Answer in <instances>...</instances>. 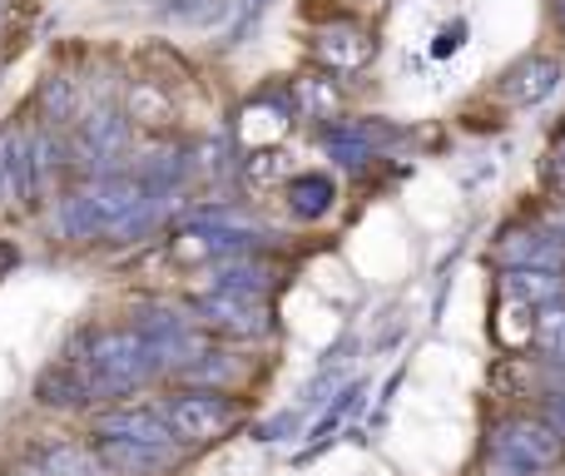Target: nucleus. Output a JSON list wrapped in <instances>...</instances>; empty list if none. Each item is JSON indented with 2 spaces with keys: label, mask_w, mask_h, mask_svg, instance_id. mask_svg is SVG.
<instances>
[{
  "label": "nucleus",
  "mask_w": 565,
  "mask_h": 476,
  "mask_svg": "<svg viewBox=\"0 0 565 476\" xmlns=\"http://www.w3.org/2000/svg\"><path fill=\"white\" fill-rule=\"evenodd\" d=\"M546 422L565 437V398H561V402H551V417H546Z\"/></svg>",
  "instance_id": "19"
},
{
  "label": "nucleus",
  "mask_w": 565,
  "mask_h": 476,
  "mask_svg": "<svg viewBox=\"0 0 565 476\" xmlns=\"http://www.w3.org/2000/svg\"><path fill=\"white\" fill-rule=\"evenodd\" d=\"M179 15H199V0H179Z\"/></svg>",
  "instance_id": "22"
},
{
  "label": "nucleus",
  "mask_w": 565,
  "mask_h": 476,
  "mask_svg": "<svg viewBox=\"0 0 565 476\" xmlns=\"http://www.w3.org/2000/svg\"><path fill=\"white\" fill-rule=\"evenodd\" d=\"M40 472L45 476H109V467L99 462V452L75 447V442H60V447L40 452Z\"/></svg>",
  "instance_id": "12"
},
{
  "label": "nucleus",
  "mask_w": 565,
  "mask_h": 476,
  "mask_svg": "<svg viewBox=\"0 0 565 476\" xmlns=\"http://www.w3.org/2000/svg\"><path fill=\"white\" fill-rule=\"evenodd\" d=\"M332 199H338V189H332L328 174H298L288 184V204L298 219H322L332 209Z\"/></svg>",
  "instance_id": "14"
},
{
  "label": "nucleus",
  "mask_w": 565,
  "mask_h": 476,
  "mask_svg": "<svg viewBox=\"0 0 565 476\" xmlns=\"http://www.w3.org/2000/svg\"><path fill=\"white\" fill-rule=\"evenodd\" d=\"M199 322L224 338H264L268 332V303L264 293H238V288H214L199 298Z\"/></svg>",
  "instance_id": "4"
},
{
  "label": "nucleus",
  "mask_w": 565,
  "mask_h": 476,
  "mask_svg": "<svg viewBox=\"0 0 565 476\" xmlns=\"http://www.w3.org/2000/svg\"><path fill=\"white\" fill-rule=\"evenodd\" d=\"M551 224H556V234L565 239V209H556V214H551Z\"/></svg>",
  "instance_id": "23"
},
{
  "label": "nucleus",
  "mask_w": 565,
  "mask_h": 476,
  "mask_svg": "<svg viewBox=\"0 0 565 476\" xmlns=\"http://www.w3.org/2000/svg\"><path fill=\"white\" fill-rule=\"evenodd\" d=\"M164 422L179 442H214L238 427V402L214 388H194L164 402Z\"/></svg>",
  "instance_id": "2"
},
{
  "label": "nucleus",
  "mask_w": 565,
  "mask_h": 476,
  "mask_svg": "<svg viewBox=\"0 0 565 476\" xmlns=\"http://www.w3.org/2000/svg\"><path fill=\"white\" fill-rule=\"evenodd\" d=\"M507 293L526 308H551L565 298L561 268H507Z\"/></svg>",
  "instance_id": "8"
},
{
  "label": "nucleus",
  "mask_w": 565,
  "mask_h": 476,
  "mask_svg": "<svg viewBox=\"0 0 565 476\" xmlns=\"http://www.w3.org/2000/svg\"><path fill=\"white\" fill-rule=\"evenodd\" d=\"M125 139H129V129L119 115H95V119H85V129H79V149H85L89 165L115 159L119 149H125Z\"/></svg>",
  "instance_id": "11"
},
{
  "label": "nucleus",
  "mask_w": 565,
  "mask_h": 476,
  "mask_svg": "<svg viewBox=\"0 0 565 476\" xmlns=\"http://www.w3.org/2000/svg\"><path fill=\"white\" fill-rule=\"evenodd\" d=\"M10 179V155H6V139H0V184Z\"/></svg>",
  "instance_id": "21"
},
{
  "label": "nucleus",
  "mask_w": 565,
  "mask_h": 476,
  "mask_svg": "<svg viewBox=\"0 0 565 476\" xmlns=\"http://www.w3.org/2000/svg\"><path fill=\"white\" fill-rule=\"evenodd\" d=\"M35 398L45 402V408H79V402H89V388L75 362H60V368H50L45 378H40Z\"/></svg>",
  "instance_id": "13"
},
{
  "label": "nucleus",
  "mask_w": 565,
  "mask_h": 476,
  "mask_svg": "<svg viewBox=\"0 0 565 476\" xmlns=\"http://www.w3.org/2000/svg\"><path fill=\"white\" fill-rule=\"evenodd\" d=\"M491 452L507 462H516L521 472L541 476L551 467H561L565 457V437L551 427L546 417H507L497 432H491Z\"/></svg>",
  "instance_id": "3"
},
{
  "label": "nucleus",
  "mask_w": 565,
  "mask_h": 476,
  "mask_svg": "<svg viewBox=\"0 0 565 476\" xmlns=\"http://www.w3.org/2000/svg\"><path fill=\"white\" fill-rule=\"evenodd\" d=\"M302 99H308L312 109H332V105H338V95H332V80H302Z\"/></svg>",
  "instance_id": "17"
},
{
  "label": "nucleus",
  "mask_w": 565,
  "mask_h": 476,
  "mask_svg": "<svg viewBox=\"0 0 565 476\" xmlns=\"http://www.w3.org/2000/svg\"><path fill=\"white\" fill-rule=\"evenodd\" d=\"M318 55L328 60L338 75H352V70H362L367 65V55H372V40L362 35V30H322V40H318Z\"/></svg>",
  "instance_id": "10"
},
{
  "label": "nucleus",
  "mask_w": 565,
  "mask_h": 476,
  "mask_svg": "<svg viewBox=\"0 0 565 476\" xmlns=\"http://www.w3.org/2000/svg\"><path fill=\"white\" fill-rule=\"evenodd\" d=\"M551 169H556V184L565 189V135H561V145H556V165H551Z\"/></svg>",
  "instance_id": "20"
},
{
  "label": "nucleus",
  "mask_w": 565,
  "mask_h": 476,
  "mask_svg": "<svg viewBox=\"0 0 565 476\" xmlns=\"http://www.w3.org/2000/svg\"><path fill=\"white\" fill-rule=\"evenodd\" d=\"M10 476H45L40 467H20V472H10Z\"/></svg>",
  "instance_id": "24"
},
{
  "label": "nucleus",
  "mask_w": 565,
  "mask_h": 476,
  "mask_svg": "<svg viewBox=\"0 0 565 476\" xmlns=\"http://www.w3.org/2000/svg\"><path fill=\"white\" fill-rule=\"evenodd\" d=\"M497 258L507 268H565V239L556 229H511L497 243Z\"/></svg>",
  "instance_id": "6"
},
{
  "label": "nucleus",
  "mask_w": 565,
  "mask_h": 476,
  "mask_svg": "<svg viewBox=\"0 0 565 476\" xmlns=\"http://www.w3.org/2000/svg\"><path fill=\"white\" fill-rule=\"evenodd\" d=\"M536 348H541V352H551L556 362H565V308H561V303L541 308V322H536Z\"/></svg>",
  "instance_id": "15"
},
{
  "label": "nucleus",
  "mask_w": 565,
  "mask_h": 476,
  "mask_svg": "<svg viewBox=\"0 0 565 476\" xmlns=\"http://www.w3.org/2000/svg\"><path fill=\"white\" fill-rule=\"evenodd\" d=\"M85 378L89 398H125V392L145 388L149 378L159 372V358L149 348V338L139 328H105L89 332L79 342V352L70 358Z\"/></svg>",
  "instance_id": "1"
},
{
  "label": "nucleus",
  "mask_w": 565,
  "mask_h": 476,
  "mask_svg": "<svg viewBox=\"0 0 565 476\" xmlns=\"http://www.w3.org/2000/svg\"><path fill=\"white\" fill-rule=\"evenodd\" d=\"M487 476H531V472H521L516 462H507V457H491L487 462Z\"/></svg>",
  "instance_id": "18"
},
{
  "label": "nucleus",
  "mask_w": 565,
  "mask_h": 476,
  "mask_svg": "<svg viewBox=\"0 0 565 476\" xmlns=\"http://www.w3.org/2000/svg\"><path fill=\"white\" fill-rule=\"evenodd\" d=\"M556 15H561V25H565V0H556Z\"/></svg>",
  "instance_id": "25"
},
{
  "label": "nucleus",
  "mask_w": 565,
  "mask_h": 476,
  "mask_svg": "<svg viewBox=\"0 0 565 476\" xmlns=\"http://www.w3.org/2000/svg\"><path fill=\"white\" fill-rule=\"evenodd\" d=\"M99 462L109 476H164L179 462V447H149V442H125V437H99Z\"/></svg>",
  "instance_id": "5"
},
{
  "label": "nucleus",
  "mask_w": 565,
  "mask_h": 476,
  "mask_svg": "<svg viewBox=\"0 0 565 476\" xmlns=\"http://www.w3.org/2000/svg\"><path fill=\"white\" fill-rule=\"evenodd\" d=\"M352 408H358V388H348V392H342V398H338V408H332L328 412V417H322L318 422V432H312V437H318V442H328L332 437V432H338L342 427V417H348V412Z\"/></svg>",
  "instance_id": "16"
},
{
  "label": "nucleus",
  "mask_w": 565,
  "mask_h": 476,
  "mask_svg": "<svg viewBox=\"0 0 565 476\" xmlns=\"http://www.w3.org/2000/svg\"><path fill=\"white\" fill-rule=\"evenodd\" d=\"M556 80H561V65L556 60H521L516 70L507 75V99H516V105H536V99H546L551 89H556Z\"/></svg>",
  "instance_id": "9"
},
{
  "label": "nucleus",
  "mask_w": 565,
  "mask_h": 476,
  "mask_svg": "<svg viewBox=\"0 0 565 476\" xmlns=\"http://www.w3.org/2000/svg\"><path fill=\"white\" fill-rule=\"evenodd\" d=\"M95 437H125V442H149V447H179V437L169 432L164 412L154 408H115L95 422Z\"/></svg>",
  "instance_id": "7"
}]
</instances>
